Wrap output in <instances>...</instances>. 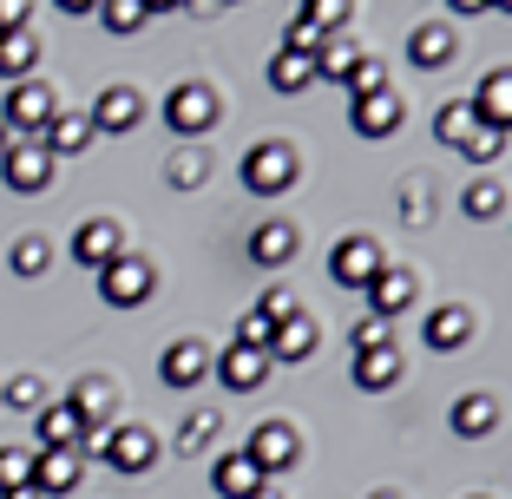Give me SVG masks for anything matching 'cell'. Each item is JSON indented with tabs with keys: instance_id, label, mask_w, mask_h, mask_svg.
<instances>
[{
	"instance_id": "cell-11",
	"label": "cell",
	"mask_w": 512,
	"mask_h": 499,
	"mask_svg": "<svg viewBox=\"0 0 512 499\" xmlns=\"http://www.w3.org/2000/svg\"><path fill=\"white\" fill-rule=\"evenodd\" d=\"M401 119H407V106L394 92H375V99H355V106H348V132L355 138H394Z\"/></svg>"
},
{
	"instance_id": "cell-14",
	"label": "cell",
	"mask_w": 512,
	"mask_h": 499,
	"mask_svg": "<svg viewBox=\"0 0 512 499\" xmlns=\"http://www.w3.org/2000/svg\"><path fill=\"white\" fill-rule=\"evenodd\" d=\"M151 460H158V427H112V440H106V467L145 473Z\"/></svg>"
},
{
	"instance_id": "cell-15",
	"label": "cell",
	"mask_w": 512,
	"mask_h": 499,
	"mask_svg": "<svg viewBox=\"0 0 512 499\" xmlns=\"http://www.w3.org/2000/svg\"><path fill=\"white\" fill-rule=\"evenodd\" d=\"M362 296H368V316L394 322L407 303H414V270H394V263H381V270H375V283H368Z\"/></svg>"
},
{
	"instance_id": "cell-23",
	"label": "cell",
	"mask_w": 512,
	"mask_h": 499,
	"mask_svg": "<svg viewBox=\"0 0 512 499\" xmlns=\"http://www.w3.org/2000/svg\"><path fill=\"white\" fill-rule=\"evenodd\" d=\"M499 427V401L493 394H460V401H453V434L460 440H486Z\"/></svg>"
},
{
	"instance_id": "cell-33",
	"label": "cell",
	"mask_w": 512,
	"mask_h": 499,
	"mask_svg": "<svg viewBox=\"0 0 512 499\" xmlns=\"http://www.w3.org/2000/svg\"><path fill=\"white\" fill-rule=\"evenodd\" d=\"M0 408L40 414V408H46V381H40V375H7V381H0Z\"/></svg>"
},
{
	"instance_id": "cell-18",
	"label": "cell",
	"mask_w": 512,
	"mask_h": 499,
	"mask_svg": "<svg viewBox=\"0 0 512 499\" xmlns=\"http://www.w3.org/2000/svg\"><path fill=\"white\" fill-rule=\"evenodd\" d=\"M289 257H296V224H289V217H263V224L250 230V263L283 270Z\"/></svg>"
},
{
	"instance_id": "cell-51",
	"label": "cell",
	"mask_w": 512,
	"mask_h": 499,
	"mask_svg": "<svg viewBox=\"0 0 512 499\" xmlns=\"http://www.w3.org/2000/svg\"><path fill=\"white\" fill-rule=\"evenodd\" d=\"M473 499H486V493H473Z\"/></svg>"
},
{
	"instance_id": "cell-2",
	"label": "cell",
	"mask_w": 512,
	"mask_h": 499,
	"mask_svg": "<svg viewBox=\"0 0 512 499\" xmlns=\"http://www.w3.org/2000/svg\"><path fill=\"white\" fill-rule=\"evenodd\" d=\"M53 112H60V92L46 86V79H20V86H7V99H0V132L7 138H40Z\"/></svg>"
},
{
	"instance_id": "cell-36",
	"label": "cell",
	"mask_w": 512,
	"mask_h": 499,
	"mask_svg": "<svg viewBox=\"0 0 512 499\" xmlns=\"http://www.w3.org/2000/svg\"><path fill=\"white\" fill-rule=\"evenodd\" d=\"M302 14L316 20V33H322V40H335V33H348V20H355V7H348V0H309Z\"/></svg>"
},
{
	"instance_id": "cell-49",
	"label": "cell",
	"mask_w": 512,
	"mask_h": 499,
	"mask_svg": "<svg viewBox=\"0 0 512 499\" xmlns=\"http://www.w3.org/2000/svg\"><path fill=\"white\" fill-rule=\"evenodd\" d=\"M7 145H14V138H7V132H0V158H7Z\"/></svg>"
},
{
	"instance_id": "cell-1",
	"label": "cell",
	"mask_w": 512,
	"mask_h": 499,
	"mask_svg": "<svg viewBox=\"0 0 512 499\" xmlns=\"http://www.w3.org/2000/svg\"><path fill=\"white\" fill-rule=\"evenodd\" d=\"M296 178H302V158L283 138H263V145L243 152V191L250 197H283V191H296Z\"/></svg>"
},
{
	"instance_id": "cell-31",
	"label": "cell",
	"mask_w": 512,
	"mask_h": 499,
	"mask_svg": "<svg viewBox=\"0 0 512 499\" xmlns=\"http://www.w3.org/2000/svg\"><path fill=\"white\" fill-rule=\"evenodd\" d=\"M7 270H14L20 283H33V276H46V270H53V243H46V237H20L14 250H7Z\"/></svg>"
},
{
	"instance_id": "cell-38",
	"label": "cell",
	"mask_w": 512,
	"mask_h": 499,
	"mask_svg": "<svg viewBox=\"0 0 512 499\" xmlns=\"http://www.w3.org/2000/svg\"><path fill=\"white\" fill-rule=\"evenodd\" d=\"M348 348H355V355H375V348H394V329H388L381 316H362L355 329H348Z\"/></svg>"
},
{
	"instance_id": "cell-48",
	"label": "cell",
	"mask_w": 512,
	"mask_h": 499,
	"mask_svg": "<svg viewBox=\"0 0 512 499\" xmlns=\"http://www.w3.org/2000/svg\"><path fill=\"white\" fill-rule=\"evenodd\" d=\"M0 499H40V493H33V486H14V493H0Z\"/></svg>"
},
{
	"instance_id": "cell-50",
	"label": "cell",
	"mask_w": 512,
	"mask_h": 499,
	"mask_svg": "<svg viewBox=\"0 0 512 499\" xmlns=\"http://www.w3.org/2000/svg\"><path fill=\"white\" fill-rule=\"evenodd\" d=\"M368 499H394V493H368Z\"/></svg>"
},
{
	"instance_id": "cell-29",
	"label": "cell",
	"mask_w": 512,
	"mask_h": 499,
	"mask_svg": "<svg viewBox=\"0 0 512 499\" xmlns=\"http://www.w3.org/2000/svg\"><path fill=\"white\" fill-rule=\"evenodd\" d=\"M33 66H40V46H33V33H7L0 40V79H33Z\"/></svg>"
},
{
	"instance_id": "cell-40",
	"label": "cell",
	"mask_w": 512,
	"mask_h": 499,
	"mask_svg": "<svg viewBox=\"0 0 512 499\" xmlns=\"http://www.w3.org/2000/svg\"><path fill=\"white\" fill-rule=\"evenodd\" d=\"M375 92H388V66H381V60H362L355 73H348V99H375Z\"/></svg>"
},
{
	"instance_id": "cell-26",
	"label": "cell",
	"mask_w": 512,
	"mask_h": 499,
	"mask_svg": "<svg viewBox=\"0 0 512 499\" xmlns=\"http://www.w3.org/2000/svg\"><path fill=\"white\" fill-rule=\"evenodd\" d=\"M394 381H401V355H394V348L355 355V388H362V394H388Z\"/></svg>"
},
{
	"instance_id": "cell-28",
	"label": "cell",
	"mask_w": 512,
	"mask_h": 499,
	"mask_svg": "<svg viewBox=\"0 0 512 499\" xmlns=\"http://www.w3.org/2000/svg\"><path fill=\"white\" fill-rule=\"evenodd\" d=\"M473 132H480V119H473L467 99H447V106L434 112V138H440V145H453V152H460V145H467Z\"/></svg>"
},
{
	"instance_id": "cell-19",
	"label": "cell",
	"mask_w": 512,
	"mask_h": 499,
	"mask_svg": "<svg viewBox=\"0 0 512 499\" xmlns=\"http://www.w3.org/2000/svg\"><path fill=\"white\" fill-rule=\"evenodd\" d=\"M158 375H165L171 388H197V381H211V348H204V342H171L165 362H158Z\"/></svg>"
},
{
	"instance_id": "cell-25",
	"label": "cell",
	"mask_w": 512,
	"mask_h": 499,
	"mask_svg": "<svg viewBox=\"0 0 512 499\" xmlns=\"http://www.w3.org/2000/svg\"><path fill=\"white\" fill-rule=\"evenodd\" d=\"M362 60H368L362 46L348 40V33H335V40H322V46H316V60H309V66H316V79H342V86H348V73H355Z\"/></svg>"
},
{
	"instance_id": "cell-5",
	"label": "cell",
	"mask_w": 512,
	"mask_h": 499,
	"mask_svg": "<svg viewBox=\"0 0 512 499\" xmlns=\"http://www.w3.org/2000/svg\"><path fill=\"white\" fill-rule=\"evenodd\" d=\"M243 460H250L263 480H276V473H289L302 460V434L289 421H263V427H250V440H243Z\"/></svg>"
},
{
	"instance_id": "cell-27",
	"label": "cell",
	"mask_w": 512,
	"mask_h": 499,
	"mask_svg": "<svg viewBox=\"0 0 512 499\" xmlns=\"http://www.w3.org/2000/svg\"><path fill=\"white\" fill-rule=\"evenodd\" d=\"M211 486H217L224 499H250L256 486H263V473H256V467H250L243 454H224V460L211 467Z\"/></svg>"
},
{
	"instance_id": "cell-42",
	"label": "cell",
	"mask_w": 512,
	"mask_h": 499,
	"mask_svg": "<svg viewBox=\"0 0 512 499\" xmlns=\"http://www.w3.org/2000/svg\"><path fill=\"white\" fill-rule=\"evenodd\" d=\"M296 296H289V289L283 283H270V289H263V303H256V316H263V322H289V316H296Z\"/></svg>"
},
{
	"instance_id": "cell-43",
	"label": "cell",
	"mask_w": 512,
	"mask_h": 499,
	"mask_svg": "<svg viewBox=\"0 0 512 499\" xmlns=\"http://www.w3.org/2000/svg\"><path fill=\"white\" fill-rule=\"evenodd\" d=\"M270 329H276V322H263V316L250 309V316L237 322V348H270Z\"/></svg>"
},
{
	"instance_id": "cell-8",
	"label": "cell",
	"mask_w": 512,
	"mask_h": 499,
	"mask_svg": "<svg viewBox=\"0 0 512 499\" xmlns=\"http://www.w3.org/2000/svg\"><path fill=\"white\" fill-rule=\"evenodd\" d=\"M270 368H276V362L263 355V348H237V342H230L224 355H211V375L224 381L230 394H256L263 381H270Z\"/></svg>"
},
{
	"instance_id": "cell-9",
	"label": "cell",
	"mask_w": 512,
	"mask_h": 499,
	"mask_svg": "<svg viewBox=\"0 0 512 499\" xmlns=\"http://www.w3.org/2000/svg\"><path fill=\"white\" fill-rule=\"evenodd\" d=\"M73 257L86 263V270H106L112 257H125V230H119V217H86V224L73 230Z\"/></svg>"
},
{
	"instance_id": "cell-12",
	"label": "cell",
	"mask_w": 512,
	"mask_h": 499,
	"mask_svg": "<svg viewBox=\"0 0 512 499\" xmlns=\"http://www.w3.org/2000/svg\"><path fill=\"white\" fill-rule=\"evenodd\" d=\"M473 329H480V322H473L467 303H440L434 316L421 322V342L440 348V355H453V348H467V342H473Z\"/></svg>"
},
{
	"instance_id": "cell-32",
	"label": "cell",
	"mask_w": 512,
	"mask_h": 499,
	"mask_svg": "<svg viewBox=\"0 0 512 499\" xmlns=\"http://www.w3.org/2000/svg\"><path fill=\"white\" fill-rule=\"evenodd\" d=\"M165 178H171V184H178V191H197V184L211 178V158L197 152V145H178V152H171V158H165Z\"/></svg>"
},
{
	"instance_id": "cell-30",
	"label": "cell",
	"mask_w": 512,
	"mask_h": 499,
	"mask_svg": "<svg viewBox=\"0 0 512 499\" xmlns=\"http://www.w3.org/2000/svg\"><path fill=\"white\" fill-rule=\"evenodd\" d=\"M460 211L480 217V224H493V217L506 211V184H499V178H473L467 191H460Z\"/></svg>"
},
{
	"instance_id": "cell-44",
	"label": "cell",
	"mask_w": 512,
	"mask_h": 499,
	"mask_svg": "<svg viewBox=\"0 0 512 499\" xmlns=\"http://www.w3.org/2000/svg\"><path fill=\"white\" fill-rule=\"evenodd\" d=\"M106 440H112V427H79V467H86V460H106Z\"/></svg>"
},
{
	"instance_id": "cell-35",
	"label": "cell",
	"mask_w": 512,
	"mask_h": 499,
	"mask_svg": "<svg viewBox=\"0 0 512 499\" xmlns=\"http://www.w3.org/2000/svg\"><path fill=\"white\" fill-rule=\"evenodd\" d=\"M99 20H106V33H138L151 20V0H106V7H99Z\"/></svg>"
},
{
	"instance_id": "cell-46",
	"label": "cell",
	"mask_w": 512,
	"mask_h": 499,
	"mask_svg": "<svg viewBox=\"0 0 512 499\" xmlns=\"http://www.w3.org/2000/svg\"><path fill=\"white\" fill-rule=\"evenodd\" d=\"M401 211H407V224H421V217H427V191H421V184H401Z\"/></svg>"
},
{
	"instance_id": "cell-20",
	"label": "cell",
	"mask_w": 512,
	"mask_h": 499,
	"mask_svg": "<svg viewBox=\"0 0 512 499\" xmlns=\"http://www.w3.org/2000/svg\"><path fill=\"white\" fill-rule=\"evenodd\" d=\"M66 408L79 414V427H112V408H119V388H112L106 375H86L73 388V401H66Z\"/></svg>"
},
{
	"instance_id": "cell-47",
	"label": "cell",
	"mask_w": 512,
	"mask_h": 499,
	"mask_svg": "<svg viewBox=\"0 0 512 499\" xmlns=\"http://www.w3.org/2000/svg\"><path fill=\"white\" fill-rule=\"evenodd\" d=\"M250 499H283V486H276V480H263V486H256Z\"/></svg>"
},
{
	"instance_id": "cell-4",
	"label": "cell",
	"mask_w": 512,
	"mask_h": 499,
	"mask_svg": "<svg viewBox=\"0 0 512 499\" xmlns=\"http://www.w3.org/2000/svg\"><path fill=\"white\" fill-rule=\"evenodd\" d=\"M151 289H158V263H151V257H132V250H125V257H112L106 270H99V303H112V309H138Z\"/></svg>"
},
{
	"instance_id": "cell-17",
	"label": "cell",
	"mask_w": 512,
	"mask_h": 499,
	"mask_svg": "<svg viewBox=\"0 0 512 499\" xmlns=\"http://www.w3.org/2000/svg\"><path fill=\"white\" fill-rule=\"evenodd\" d=\"M92 138H99V132H92L86 112H53V119H46V132H40V145H46V158L60 165V158H79Z\"/></svg>"
},
{
	"instance_id": "cell-16",
	"label": "cell",
	"mask_w": 512,
	"mask_h": 499,
	"mask_svg": "<svg viewBox=\"0 0 512 499\" xmlns=\"http://www.w3.org/2000/svg\"><path fill=\"white\" fill-rule=\"evenodd\" d=\"M92 132H132L138 119H145V99H138L132 86H106L99 99H92Z\"/></svg>"
},
{
	"instance_id": "cell-24",
	"label": "cell",
	"mask_w": 512,
	"mask_h": 499,
	"mask_svg": "<svg viewBox=\"0 0 512 499\" xmlns=\"http://www.w3.org/2000/svg\"><path fill=\"white\" fill-rule=\"evenodd\" d=\"M407 53H414V66H427V73L447 66L453 60V27L447 20H421V27L407 33Z\"/></svg>"
},
{
	"instance_id": "cell-39",
	"label": "cell",
	"mask_w": 512,
	"mask_h": 499,
	"mask_svg": "<svg viewBox=\"0 0 512 499\" xmlns=\"http://www.w3.org/2000/svg\"><path fill=\"white\" fill-rule=\"evenodd\" d=\"M460 158H467V165H499V158H506V132H473L467 145H460Z\"/></svg>"
},
{
	"instance_id": "cell-13",
	"label": "cell",
	"mask_w": 512,
	"mask_h": 499,
	"mask_svg": "<svg viewBox=\"0 0 512 499\" xmlns=\"http://www.w3.org/2000/svg\"><path fill=\"white\" fill-rule=\"evenodd\" d=\"M27 486H33L40 499H60V493H73V486H79V454H73V447L33 454V467H27Z\"/></svg>"
},
{
	"instance_id": "cell-6",
	"label": "cell",
	"mask_w": 512,
	"mask_h": 499,
	"mask_svg": "<svg viewBox=\"0 0 512 499\" xmlns=\"http://www.w3.org/2000/svg\"><path fill=\"white\" fill-rule=\"evenodd\" d=\"M53 158H46V145L40 138H14L7 145V158H0V178H7V191H20V197H40V191H53Z\"/></svg>"
},
{
	"instance_id": "cell-41",
	"label": "cell",
	"mask_w": 512,
	"mask_h": 499,
	"mask_svg": "<svg viewBox=\"0 0 512 499\" xmlns=\"http://www.w3.org/2000/svg\"><path fill=\"white\" fill-rule=\"evenodd\" d=\"M27 467H33V454H27V447H0V493L27 486Z\"/></svg>"
},
{
	"instance_id": "cell-45",
	"label": "cell",
	"mask_w": 512,
	"mask_h": 499,
	"mask_svg": "<svg viewBox=\"0 0 512 499\" xmlns=\"http://www.w3.org/2000/svg\"><path fill=\"white\" fill-rule=\"evenodd\" d=\"M27 20H33L27 0H0V40H7V33H27Z\"/></svg>"
},
{
	"instance_id": "cell-34",
	"label": "cell",
	"mask_w": 512,
	"mask_h": 499,
	"mask_svg": "<svg viewBox=\"0 0 512 499\" xmlns=\"http://www.w3.org/2000/svg\"><path fill=\"white\" fill-rule=\"evenodd\" d=\"M270 86L276 92H309V86H316V66L302 60V53H276V60H270Z\"/></svg>"
},
{
	"instance_id": "cell-21",
	"label": "cell",
	"mask_w": 512,
	"mask_h": 499,
	"mask_svg": "<svg viewBox=\"0 0 512 499\" xmlns=\"http://www.w3.org/2000/svg\"><path fill=\"white\" fill-rule=\"evenodd\" d=\"M467 106H473V119H480L486 132H506V125H512V79L506 73H486Z\"/></svg>"
},
{
	"instance_id": "cell-37",
	"label": "cell",
	"mask_w": 512,
	"mask_h": 499,
	"mask_svg": "<svg viewBox=\"0 0 512 499\" xmlns=\"http://www.w3.org/2000/svg\"><path fill=\"white\" fill-rule=\"evenodd\" d=\"M217 427H224V421H217L211 408H197L191 421H184V434H178V454H204V447L217 440Z\"/></svg>"
},
{
	"instance_id": "cell-7",
	"label": "cell",
	"mask_w": 512,
	"mask_h": 499,
	"mask_svg": "<svg viewBox=\"0 0 512 499\" xmlns=\"http://www.w3.org/2000/svg\"><path fill=\"white\" fill-rule=\"evenodd\" d=\"M381 263H388V257H381V243H375V237H342V243L329 250V276H335L342 289H368Z\"/></svg>"
},
{
	"instance_id": "cell-22",
	"label": "cell",
	"mask_w": 512,
	"mask_h": 499,
	"mask_svg": "<svg viewBox=\"0 0 512 499\" xmlns=\"http://www.w3.org/2000/svg\"><path fill=\"white\" fill-rule=\"evenodd\" d=\"M33 440H40V454H53V447H79V414L66 408V401H46V408L33 414Z\"/></svg>"
},
{
	"instance_id": "cell-3",
	"label": "cell",
	"mask_w": 512,
	"mask_h": 499,
	"mask_svg": "<svg viewBox=\"0 0 512 499\" xmlns=\"http://www.w3.org/2000/svg\"><path fill=\"white\" fill-rule=\"evenodd\" d=\"M217 119H224V99H217V86H204V79H184V86L165 92V125L178 138L217 132Z\"/></svg>"
},
{
	"instance_id": "cell-10",
	"label": "cell",
	"mask_w": 512,
	"mask_h": 499,
	"mask_svg": "<svg viewBox=\"0 0 512 499\" xmlns=\"http://www.w3.org/2000/svg\"><path fill=\"white\" fill-rule=\"evenodd\" d=\"M316 348H322V322L296 309L289 322H276V329H270V348H263V355H270V362H309Z\"/></svg>"
}]
</instances>
